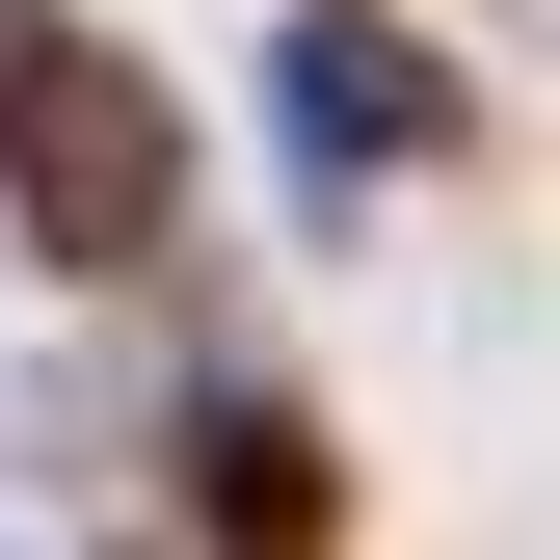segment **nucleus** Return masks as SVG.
Listing matches in <instances>:
<instances>
[{
    "label": "nucleus",
    "mask_w": 560,
    "mask_h": 560,
    "mask_svg": "<svg viewBox=\"0 0 560 560\" xmlns=\"http://www.w3.org/2000/svg\"><path fill=\"white\" fill-rule=\"evenodd\" d=\"M0 214H27L54 267H187V161H161V107H133L54 0H0Z\"/></svg>",
    "instance_id": "nucleus-1"
},
{
    "label": "nucleus",
    "mask_w": 560,
    "mask_h": 560,
    "mask_svg": "<svg viewBox=\"0 0 560 560\" xmlns=\"http://www.w3.org/2000/svg\"><path fill=\"white\" fill-rule=\"evenodd\" d=\"M267 161H294V214H374L400 161H454V54L374 27V0H294L267 27Z\"/></svg>",
    "instance_id": "nucleus-2"
},
{
    "label": "nucleus",
    "mask_w": 560,
    "mask_h": 560,
    "mask_svg": "<svg viewBox=\"0 0 560 560\" xmlns=\"http://www.w3.org/2000/svg\"><path fill=\"white\" fill-rule=\"evenodd\" d=\"M187 480H214V534H320V428H294V400H187Z\"/></svg>",
    "instance_id": "nucleus-3"
}]
</instances>
